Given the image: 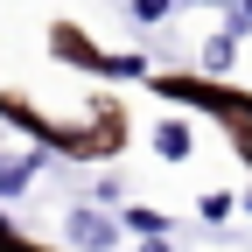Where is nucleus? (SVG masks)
Instances as JSON below:
<instances>
[{
	"instance_id": "obj_14",
	"label": "nucleus",
	"mask_w": 252,
	"mask_h": 252,
	"mask_svg": "<svg viewBox=\"0 0 252 252\" xmlns=\"http://www.w3.org/2000/svg\"><path fill=\"white\" fill-rule=\"evenodd\" d=\"M238 7H245V14H252V0H238Z\"/></svg>"
},
{
	"instance_id": "obj_1",
	"label": "nucleus",
	"mask_w": 252,
	"mask_h": 252,
	"mask_svg": "<svg viewBox=\"0 0 252 252\" xmlns=\"http://www.w3.org/2000/svg\"><path fill=\"white\" fill-rule=\"evenodd\" d=\"M154 91L175 98V105L210 112V119L231 133V154H245V161H252V91H238V84H224V77H196V70H161V77H154Z\"/></svg>"
},
{
	"instance_id": "obj_2",
	"label": "nucleus",
	"mask_w": 252,
	"mask_h": 252,
	"mask_svg": "<svg viewBox=\"0 0 252 252\" xmlns=\"http://www.w3.org/2000/svg\"><path fill=\"white\" fill-rule=\"evenodd\" d=\"M49 56L56 63H84V70H98V77H147V56L140 49H98L77 21H56L49 28Z\"/></svg>"
},
{
	"instance_id": "obj_8",
	"label": "nucleus",
	"mask_w": 252,
	"mask_h": 252,
	"mask_svg": "<svg viewBox=\"0 0 252 252\" xmlns=\"http://www.w3.org/2000/svg\"><path fill=\"white\" fill-rule=\"evenodd\" d=\"M231 210H238V203H231V189H210V196L196 203V217H203L210 231H224V224H231Z\"/></svg>"
},
{
	"instance_id": "obj_11",
	"label": "nucleus",
	"mask_w": 252,
	"mask_h": 252,
	"mask_svg": "<svg viewBox=\"0 0 252 252\" xmlns=\"http://www.w3.org/2000/svg\"><path fill=\"white\" fill-rule=\"evenodd\" d=\"M91 196H98V203H119V196H126V182H119V175H98V189H91Z\"/></svg>"
},
{
	"instance_id": "obj_9",
	"label": "nucleus",
	"mask_w": 252,
	"mask_h": 252,
	"mask_svg": "<svg viewBox=\"0 0 252 252\" xmlns=\"http://www.w3.org/2000/svg\"><path fill=\"white\" fill-rule=\"evenodd\" d=\"M0 252H56V245H35V238H28L7 210H0Z\"/></svg>"
},
{
	"instance_id": "obj_5",
	"label": "nucleus",
	"mask_w": 252,
	"mask_h": 252,
	"mask_svg": "<svg viewBox=\"0 0 252 252\" xmlns=\"http://www.w3.org/2000/svg\"><path fill=\"white\" fill-rule=\"evenodd\" d=\"M189 147H196V133H189V119H182V112L154 126V154H161V161H189Z\"/></svg>"
},
{
	"instance_id": "obj_3",
	"label": "nucleus",
	"mask_w": 252,
	"mask_h": 252,
	"mask_svg": "<svg viewBox=\"0 0 252 252\" xmlns=\"http://www.w3.org/2000/svg\"><path fill=\"white\" fill-rule=\"evenodd\" d=\"M63 238H70L77 252H112L119 245V217L98 210V203H70L63 210Z\"/></svg>"
},
{
	"instance_id": "obj_7",
	"label": "nucleus",
	"mask_w": 252,
	"mask_h": 252,
	"mask_svg": "<svg viewBox=\"0 0 252 252\" xmlns=\"http://www.w3.org/2000/svg\"><path fill=\"white\" fill-rule=\"evenodd\" d=\"M119 224L133 231V238H168L175 224H168V210H147V203H133V210H119Z\"/></svg>"
},
{
	"instance_id": "obj_13",
	"label": "nucleus",
	"mask_w": 252,
	"mask_h": 252,
	"mask_svg": "<svg viewBox=\"0 0 252 252\" xmlns=\"http://www.w3.org/2000/svg\"><path fill=\"white\" fill-rule=\"evenodd\" d=\"M238 210H245V217H252V189H245V196H238Z\"/></svg>"
},
{
	"instance_id": "obj_4",
	"label": "nucleus",
	"mask_w": 252,
	"mask_h": 252,
	"mask_svg": "<svg viewBox=\"0 0 252 252\" xmlns=\"http://www.w3.org/2000/svg\"><path fill=\"white\" fill-rule=\"evenodd\" d=\"M42 161H49V147H0V196L14 203L21 189L42 175Z\"/></svg>"
},
{
	"instance_id": "obj_6",
	"label": "nucleus",
	"mask_w": 252,
	"mask_h": 252,
	"mask_svg": "<svg viewBox=\"0 0 252 252\" xmlns=\"http://www.w3.org/2000/svg\"><path fill=\"white\" fill-rule=\"evenodd\" d=\"M238 63V42L224 35V28H217V35H203V63H196V77H224Z\"/></svg>"
},
{
	"instance_id": "obj_12",
	"label": "nucleus",
	"mask_w": 252,
	"mask_h": 252,
	"mask_svg": "<svg viewBox=\"0 0 252 252\" xmlns=\"http://www.w3.org/2000/svg\"><path fill=\"white\" fill-rule=\"evenodd\" d=\"M140 252H175V245L168 238H140Z\"/></svg>"
},
{
	"instance_id": "obj_10",
	"label": "nucleus",
	"mask_w": 252,
	"mask_h": 252,
	"mask_svg": "<svg viewBox=\"0 0 252 252\" xmlns=\"http://www.w3.org/2000/svg\"><path fill=\"white\" fill-rule=\"evenodd\" d=\"M126 14H133L140 28H154V21H168V14H175V0H126Z\"/></svg>"
}]
</instances>
